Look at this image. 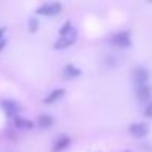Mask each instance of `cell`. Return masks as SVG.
I'll return each mask as SVG.
<instances>
[{"instance_id": "1", "label": "cell", "mask_w": 152, "mask_h": 152, "mask_svg": "<svg viewBox=\"0 0 152 152\" xmlns=\"http://www.w3.org/2000/svg\"><path fill=\"white\" fill-rule=\"evenodd\" d=\"M61 10H62L61 2H46V4L38 7L36 13L41 15V17H56V15L61 13Z\"/></svg>"}, {"instance_id": "2", "label": "cell", "mask_w": 152, "mask_h": 152, "mask_svg": "<svg viewBox=\"0 0 152 152\" xmlns=\"http://www.w3.org/2000/svg\"><path fill=\"white\" fill-rule=\"evenodd\" d=\"M111 43L118 48H129L132 44L131 41V34L128 31H118L111 36Z\"/></svg>"}, {"instance_id": "3", "label": "cell", "mask_w": 152, "mask_h": 152, "mask_svg": "<svg viewBox=\"0 0 152 152\" xmlns=\"http://www.w3.org/2000/svg\"><path fill=\"white\" fill-rule=\"evenodd\" d=\"M128 131H129V134L134 136V137H144L149 132V126H147V123H142V121L141 123H132V124H129Z\"/></svg>"}, {"instance_id": "4", "label": "cell", "mask_w": 152, "mask_h": 152, "mask_svg": "<svg viewBox=\"0 0 152 152\" xmlns=\"http://www.w3.org/2000/svg\"><path fill=\"white\" fill-rule=\"evenodd\" d=\"M152 96V90L149 85H139L136 87V98L139 100L141 103H149Z\"/></svg>"}, {"instance_id": "5", "label": "cell", "mask_w": 152, "mask_h": 152, "mask_svg": "<svg viewBox=\"0 0 152 152\" xmlns=\"http://www.w3.org/2000/svg\"><path fill=\"white\" fill-rule=\"evenodd\" d=\"M147 80H149V70L145 67H137L134 70V82L136 87L139 85H147Z\"/></svg>"}, {"instance_id": "6", "label": "cell", "mask_w": 152, "mask_h": 152, "mask_svg": "<svg viewBox=\"0 0 152 152\" xmlns=\"http://www.w3.org/2000/svg\"><path fill=\"white\" fill-rule=\"evenodd\" d=\"M64 95H66V90H64V88H54V90H51V92L44 96L43 102L46 103V105H53V103L59 102Z\"/></svg>"}, {"instance_id": "7", "label": "cell", "mask_w": 152, "mask_h": 152, "mask_svg": "<svg viewBox=\"0 0 152 152\" xmlns=\"http://www.w3.org/2000/svg\"><path fill=\"white\" fill-rule=\"evenodd\" d=\"M77 36H59V39L53 44L54 49H66V48H70L72 44H75Z\"/></svg>"}, {"instance_id": "8", "label": "cell", "mask_w": 152, "mask_h": 152, "mask_svg": "<svg viewBox=\"0 0 152 152\" xmlns=\"http://www.w3.org/2000/svg\"><path fill=\"white\" fill-rule=\"evenodd\" d=\"M2 108H4V111L10 116H17L18 111H20V105H18L17 102H13V100H4V102H2Z\"/></svg>"}, {"instance_id": "9", "label": "cell", "mask_w": 152, "mask_h": 152, "mask_svg": "<svg viewBox=\"0 0 152 152\" xmlns=\"http://www.w3.org/2000/svg\"><path fill=\"white\" fill-rule=\"evenodd\" d=\"M69 145H70V137L69 136H61V137H57L56 142H54L53 151L54 152H62V151H66Z\"/></svg>"}, {"instance_id": "10", "label": "cell", "mask_w": 152, "mask_h": 152, "mask_svg": "<svg viewBox=\"0 0 152 152\" xmlns=\"http://www.w3.org/2000/svg\"><path fill=\"white\" fill-rule=\"evenodd\" d=\"M62 74H64V77H66V79H77V77H80L82 70H80L79 67H75L74 64H67V66L64 67Z\"/></svg>"}, {"instance_id": "11", "label": "cell", "mask_w": 152, "mask_h": 152, "mask_svg": "<svg viewBox=\"0 0 152 152\" xmlns=\"http://www.w3.org/2000/svg\"><path fill=\"white\" fill-rule=\"evenodd\" d=\"M59 36H77V30L72 21H66L59 30Z\"/></svg>"}, {"instance_id": "12", "label": "cell", "mask_w": 152, "mask_h": 152, "mask_svg": "<svg viewBox=\"0 0 152 152\" xmlns=\"http://www.w3.org/2000/svg\"><path fill=\"white\" fill-rule=\"evenodd\" d=\"M13 124L17 126L18 129H31L33 128V121H30V119L23 118V116H13Z\"/></svg>"}, {"instance_id": "13", "label": "cell", "mask_w": 152, "mask_h": 152, "mask_svg": "<svg viewBox=\"0 0 152 152\" xmlns=\"http://www.w3.org/2000/svg\"><path fill=\"white\" fill-rule=\"evenodd\" d=\"M54 124V118L51 115H39L38 116V126L39 128H51Z\"/></svg>"}, {"instance_id": "14", "label": "cell", "mask_w": 152, "mask_h": 152, "mask_svg": "<svg viewBox=\"0 0 152 152\" xmlns=\"http://www.w3.org/2000/svg\"><path fill=\"white\" fill-rule=\"evenodd\" d=\"M38 28H39V21H38V18L31 17L30 21H28V31H30V33H34V31H38Z\"/></svg>"}, {"instance_id": "15", "label": "cell", "mask_w": 152, "mask_h": 152, "mask_svg": "<svg viewBox=\"0 0 152 152\" xmlns=\"http://www.w3.org/2000/svg\"><path fill=\"white\" fill-rule=\"evenodd\" d=\"M5 33H7V30H5V28H0V51L7 46V38H5Z\"/></svg>"}, {"instance_id": "16", "label": "cell", "mask_w": 152, "mask_h": 152, "mask_svg": "<svg viewBox=\"0 0 152 152\" xmlns=\"http://www.w3.org/2000/svg\"><path fill=\"white\" fill-rule=\"evenodd\" d=\"M144 115L147 116V118H152V102H149L144 105Z\"/></svg>"}, {"instance_id": "17", "label": "cell", "mask_w": 152, "mask_h": 152, "mask_svg": "<svg viewBox=\"0 0 152 152\" xmlns=\"http://www.w3.org/2000/svg\"><path fill=\"white\" fill-rule=\"evenodd\" d=\"M126 152H129V151H126Z\"/></svg>"}]
</instances>
